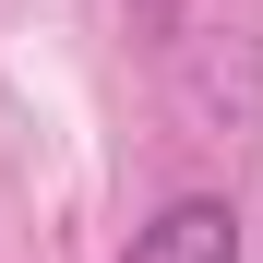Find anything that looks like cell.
Returning a JSON list of instances; mask_svg holds the SVG:
<instances>
[{"mask_svg":"<svg viewBox=\"0 0 263 263\" xmlns=\"http://www.w3.org/2000/svg\"><path fill=\"white\" fill-rule=\"evenodd\" d=\"M120 263H239V215L215 192H180V203H156L144 228H132Z\"/></svg>","mask_w":263,"mask_h":263,"instance_id":"obj_1","label":"cell"}]
</instances>
